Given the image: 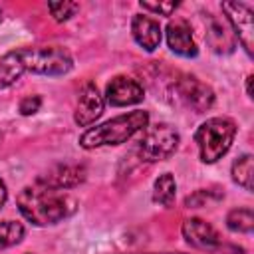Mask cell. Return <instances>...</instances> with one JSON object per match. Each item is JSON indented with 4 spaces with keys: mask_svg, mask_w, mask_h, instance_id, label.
<instances>
[{
    "mask_svg": "<svg viewBox=\"0 0 254 254\" xmlns=\"http://www.w3.org/2000/svg\"><path fill=\"white\" fill-rule=\"evenodd\" d=\"M18 208L26 220L36 226H50L58 224L64 218L71 216L77 202L65 190L50 189L40 183L32 187H24L16 198Z\"/></svg>",
    "mask_w": 254,
    "mask_h": 254,
    "instance_id": "1",
    "label": "cell"
},
{
    "mask_svg": "<svg viewBox=\"0 0 254 254\" xmlns=\"http://www.w3.org/2000/svg\"><path fill=\"white\" fill-rule=\"evenodd\" d=\"M149 123V113L135 109L123 115H117L97 127L87 129L79 137V145L83 149H97V147H107V145H121L129 141L137 131L145 129Z\"/></svg>",
    "mask_w": 254,
    "mask_h": 254,
    "instance_id": "2",
    "label": "cell"
},
{
    "mask_svg": "<svg viewBox=\"0 0 254 254\" xmlns=\"http://www.w3.org/2000/svg\"><path fill=\"white\" fill-rule=\"evenodd\" d=\"M236 137V123L228 117H210L198 125L194 143L198 145L202 163H216L222 159Z\"/></svg>",
    "mask_w": 254,
    "mask_h": 254,
    "instance_id": "3",
    "label": "cell"
},
{
    "mask_svg": "<svg viewBox=\"0 0 254 254\" xmlns=\"http://www.w3.org/2000/svg\"><path fill=\"white\" fill-rule=\"evenodd\" d=\"M24 71L42 75H64L73 67L71 54L62 46H38L18 50Z\"/></svg>",
    "mask_w": 254,
    "mask_h": 254,
    "instance_id": "4",
    "label": "cell"
},
{
    "mask_svg": "<svg viewBox=\"0 0 254 254\" xmlns=\"http://www.w3.org/2000/svg\"><path fill=\"white\" fill-rule=\"evenodd\" d=\"M179 131L169 125V123H157L153 127H149L143 135V139L139 141L137 153L139 159L145 163H157V161H165L169 159L177 147H179Z\"/></svg>",
    "mask_w": 254,
    "mask_h": 254,
    "instance_id": "5",
    "label": "cell"
},
{
    "mask_svg": "<svg viewBox=\"0 0 254 254\" xmlns=\"http://www.w3.org/2000/svg\"><path fill=\"white\" fill-rule=\"evenodd\" d=\"M175 97L181 99L194 113H204L214 105V91L190 73H179L173 79Z\"/></svg>",
    "mask_w": 254,
    "mask_h": 254,
    "instance_id": "6",
    "label": "cell"
},
{
    "mask_svg": "<svg viewBox=\"0 0 254 254\" xmlns=\"http://www.w3.org/2000/svg\"><path fill=\"white\" fill-rule=\"evenodd\" d=\"M222 12L232 28V34L238 38L248 56L254 48V12L244 2H222Z\"/></svg>",
    "mask_w": 254,
    "mask_h": 254,
    "instance_id": "7",
    "label": "cell"
},
{
    "mask_svg": "<svg viewBox=\"0 0 254 254\" xmlns=\"http://www.w3.org/2000/svg\"><path fill=\"white\" fill-rule=\"evenodd\" d=\"M145 91L143 85L127 75H115L107 87H105V99L113 107H125V105H135L143 101Z\"/></svg>",
    "mask_w": 254,
    "mask_h": 254,
    "instance_id": "8",
    "label": "cell"
},
{
    "mask_svg": "<svg viewBox=\"0 0 254 254\" xmlns=\"http://www.w3.org/2000/svg\"><path fill=\"white\" fill-rule=\"evenodd\" d=\"M103 95L99 93L97 85L87 81L83 83V87L79 89V95H77V103H75V113H73V119L79 127H87L91 125L93 121H97L103 113Z\"/></svg>",
    "mask_w": 254,
    "mask_h": 254,
    "instance_id": "9",
    "label": "cell"
},
{
    "mask_svg": "<svg viewBox=\"0 0 254 254\" xmlns=\"http://www.w3.org/2000/svg\"><path fill=\"white\" fill-rule=\"evenodd\" d=\"M181 230H183L185 240L192 248L208 250V252L220 248V236H218V232L214 230L212 224H208L202 218H187L183 222V228Z\"/></svg>",
    "mask_w": 254,
    "mask_h": 254,
    "instance_id": "10",
    "label": "cell"
},
{
    "mask_svg": "<svg viewBox=\"0 0 254 254\" xmlns=\"http://www.w3.org/2000/svg\"><path fill=\"white\" fill-rule=\"evenodd\" d=\"M83 181H85V167L81 165H58L38 179L40 185L60 190L73 189Z\"/></svg>",
    "mask_w": 254,
    "mask_h": 254,
    "instance_id": "11",
    "label": "cell"
},
{
    "mask_svg": "<svg viewBox=\"0 0 254 254\" xmlns=\"http://www.w3.org/2000/svg\"><path fill=\"white\" fill-rule=\"evenodd\" d=\"M167 46L171 52H175L181 58H194L198 54V48L192 38V30L185 20L169 22L167 26Z\"/></svg>",
    "mask_w": 254,
    "mask_h": 254,
    "instance_id": "12",
    "label": "cell"
},
{
    "mask_svg": "<svg viewBox=\"0 0 254 254\" xmlns=\"http://www.w3.org/2000/svg\"><path fill=\"white\" fill-rule=\"evenodd\" d=\"M131 34L143 50L153 52V50L159 48L163 32H161V26H159L157 20H153L149 16H143V14H135L133 20H131Z\"/></svg>",
    "mask_w": 254,
    "mask_h": 254,
    "instance_id": "13",
    "label": "cell"
},
{
    "mask_svg": "<svg viewBox=\"0 0 254 254\" xmlns=\"http://www.w3.org/2000/svg\"><path fill=\"white\" fill-rule=\"evenodd\" d=\"M206 44H208L210 50L216 52V54H230V52H234V48H236L234 34L228 32V28H226L220 20H216V18H212V16H208Z\"/></svg>",
    "mask_w": 254,
    "mask_h": 254,
    "instance_id": "14",
    "label": "cell"
},
{
    "mask_svg": "<svg viewBox=\"0 0 254 254\" xmlns=\"http://www.w3.org/2000/svg\"><path fill=\"white\" fill-rule=\"evenodd\" d=\"M22 73H24V65L18 50L0 56V89L14 85L22 77Z\"/></svg>",
    "mask_w": 254,
    "mask_h": 254,
    "instance_id": "15",
    "label": "cell"
},
{
    "mask_svg": "<svg viewBox=\"0 0 254 254\" xmlns=\"http://www.w3.org/2000/svg\"><path fill=\"white\" fill-rule=\"evenodd\" d=\"M175 196H177V181L171 173H163L155 179V185H153V200L165 208L173 206L175 202Z\"/></svg>",
    "mask_w": 254,
    "mask_h": 254,
    "instance_id": "16",
    "label": "cell"
},
{
    "mask_svg": "<svg viewBox=\"0 0 254 254\" xmlns=\"http://www.w3.org/2000/svg\"><path fill=\"white\" fill-rule=\"evenodd\" d=\"M226 226L232 232L240 234H250L254 230V210L250 206H238L232 208L226 214Z\"/></svg>",
    "mask_w": 254,
    "mask_h": 254,
    "instance_id": "17",
    "label": "cell"
},
{
    "mask_svg": "<svg viewBox=\"0 0 254 254\" xmlns=\"http://www.w3.org/2000/svg\"><path fill=\"white\" fill-rule=\"evenodd\" d=\"M232 181L240 185L246 190H252V177H254V157L252 155H240L232 163Z\"/></svg>",
    "mask_w": 254,
    "mask_h": 254,
    "instance_id": "18",
    "label": "cell"
},
{
    "mask_svg": "<svg viewBox=\"0 0 254 254\" xmlns=\"http://www.w3.org/2000/svg\"><path fill=\"white\" fill-rule=\"evenodd\" d=\"M24 238V226L16 220H2L0 222V250L16 246Z\"/></svg>",
    "mask_w": 254,
    "mask_h": 254,
    "instance_id": "19",
    "label": "cell"
},
{
    "mask_svg": "<svg viewBox=\"0 0 254 254\" xmlns=\"http://www.w3.org/2000/svg\"><path fill=\"white\" fill-rule=\"evenodd\" d=\"M48 10H50V14L54 16L56 22H65V20H69L79 10V4L77 2H67V0L48 2Z\"/></svg>",
    "mask_w": 254,
    "mask_h": 254,
    "instance_id": "20",
    "label": "cell"
},
{
    "mask_svg": "<svg viewBox=\"0 0 254 254\" xmlns=\"http://www.w3.org/2000/svg\"><path fill=\"white\" fill-rule=\"evenodd\" d=\"M139 6L143 10H149L153 14H159V16H171L177 8H179V2H139Z\"/></svg>",
    "mask_w": 254,
    "mask_h": 254,
    "instance_id": "21",
    "label": "cell"
},
{
    "mask_svg": "<svg viewBox=\"0 0 254 254\" xmlns=\"http://www.w3.org/2000/svg\"><path fill=\"white\" fill-rule=\"evenodd\" d=\"M220 196H222V194H212V190H204V189H200V190H196L194 194H190V196L185 198V206H187V208L204 206L210 198H212V200H218Z\"/></svg>",
    "mask_w": 254,
    "mask_h": 254,
    "instance_id": "22",
    "label": "cell"
},
{
    "mask_svg": "<svg viewBox=\"0 0 254 254\" xmlns=\"http://www.w3.org/2000/svg\"><path fill=\"white\" fill-rule=\"evenodd\" d=\"M40 105H42V97L40 95H28L20 101L18 109L22 115H34L36 111H40Z\"/></svg>",
    "mask_w": 254,
    "mask_h": 254,
    "instance_id": "23",
    "label": "cell"
},
{
    "mask_svg": "<svg viewBox=\"0 0 254 254\" xmlns=\"http://www.w3.org/2000/svg\"><path fill=\"white\" fill-rule=\"evenodd\" d=\"M6 198H8V189H6V185H4V181L0 179V208L4 206V202H6Z\"/></svg>",
    "mask_w": 254,
    "mask_h": 254,
    "instance_id": "24",
    "label": "cell"
},
{
    "mask_svg": "<svg viewBox=\"0 0 254 254\" xmlns=\"http://www.w3.org/2000/svg\"><path fill=\"white\" fill-rule=\"evenodd\" d=\"M246 93H248V97H252V75L246 77Z\"/></svg>",
    "mask_w": 254,
    "mask_h": 254,
    "instance_id": "25",
    "label": "cell"
},
{
    "mask_svg": "<svg viewBox=\"0 0 254 254\" xmlns=\"http://www.w3.org/2000/svg\"><path fill=\"white\" fill-rule=\"evenodd\" d=\"M141 254H185V252H141Z\"/></svg>",
    "mask_w": 254,
    "mask_h": 254,
    "instance_id": "26",
    "label": "cell"
},
{
    "mask_svg": "<svg viewBox=\"0 0 254 254\" xmlns=\"http://www.w3.org/2000/svg\"><path fill=\"white\" fill-rule=\"evenodd\" d=\"M0 22H2V10H0Z\"/></svg>",
    "mask_w": 254,
    "mask_h": 254,
    "instance_id": "27",
    "label": "cell"
},
{
    "mask_svg": "<svg viewBox=\"0 0 254 254\" xmlns=\"http://www.w3.org/2000/svg\"><path fill=\"white\" fill-rule=\"evenodd\" d=\"M0 141H2V133H0Z\"/></svg>",
    "mask_w": 254,
    "mask_h": 254,
    "instance_id": "28",
    "label": "cell"
}]
</instances>
